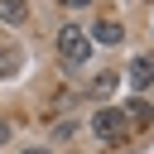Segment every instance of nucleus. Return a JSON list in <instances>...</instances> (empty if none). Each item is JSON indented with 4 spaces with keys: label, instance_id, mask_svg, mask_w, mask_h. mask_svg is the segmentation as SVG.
<instances>
[{
    "label": "nucleus",
    "instance_id": "nucleus-4",
    "mask_svg": "<svg viewBox=\"0 0 154 154\" xmlns=\"http://www.w3.org/2000/svg\"><path fill=\"white\" fill-rule=\"evenodd\" d=\"M91 43L120 48V43H125V24H120V19H111V14H106V19H96V24H91Z\"/></svg>",
    "mask_w": 154,
    "mask_h": 154
},
{
    "label": "nucleus",
    "instance_id": "nucleus-3",
    "mask_svg": "<svg viewBox=\"0 0 154 154\" xmlns=\"http://www.w3.org/2000/svg\"><path fill=\"white\" fill-rule=\"evenodd\" d=\"M125 82H130L135 91L154 87V53H140V58H130V67H125Z\"/></svg>",
    "mask_w": 154,
    "mask_h": 154
},
{
    "label": "nucleus",
    "instance_id": "nucleus-11",
    "mask_svg": "<svg viewBox=\"0 0 154 154\" xmlns=\"http://www.w3.org/2000/svg\"><path fill=\"white\" fill-rule=\"evenodd\" d=\"M19 154H48V149H38V144H29V149H19Z\"/></svg>",
    "mask_w": 154,
    "mask_h": 154
},
{
    "label": "nucleus",
    "instance_id": "nucleus-2",
    "mask_svg": "<svg viewBox=\"0 0 154 154\" xmlns=\"http://www.w3.org/2000/svg\"><path fill=\"white\" fill-rule=\"evenodd\" d=\"M58 58H63V67H82V63L91 58V29L63 24V29H58Z\"/></svg>",
    "mask_w": 154,
    "mask_h": 154
},
{
    "label": "nucleus",
    "instance_id": "nucleus-6",
    "mask_svg": "<svg viewBox=\"0 0 154 154\" xmlns=\"http://www.w3.org/2000/svg\"><path fill=\"white\" fill-rule=\"evenodd\" d=\"M125 116H130V125H149V120H154L149 101H130V106H125Z\"/></svg>",
    "mask_w": 154,
    "mask_h": 154
},
{
    "label": "nucleus",
    "instance_id": "nucleus-9",
    "mask_svg": "<svg viewBox=\"0 0 154 154\" xmlns=\"http://www.w3.org/2000/svg\"><path fill=\"white\" fill-rule=\"evenodd\" d=\"M58 5H63V10H87L91 0H58Z\"/></svg>",
    "mask_w": 154,
    "mask_h": 154
},
{
    "label": "nucleus",
    "instance_id": "nucleus-8",
    "mask_svg": "<svg viewBox=\"0 0 154 154\" xmlns=\"http://www.w3.org/2000/svg\"><path fill=\"white\" fill-rule=\"evenodd\" d=\"M14 67H19V53L14 48H0V77H10Z\"/></svg>",
    "mask_w": 154,
    "mask_h": 154
},
{
    "label": "nucleus",
    "instance_id": "nucleus-5",
    "mask_svg": "<svg viewBox=\"0 0 154 154\" xmlns=\"http://www.w3.org/2000/svg\"><path fill=\"white\" fill-rule=\"evenodd\" d=\"M29 19V0H0V24H24Z\"/></svg>",
    "mask_w": 154,
    "mask_h": 154
},
{
    "label": "nucleus",
    "instance_id": "nucleus-7",
    "mask_svg": "<svg viewBox=\"0 0 154 154\" xmlns=\"http://www.w3.org/2000/svg\"><path fill=\"white\" fill-rule=\"evenodd\" d=\"M116 82H120L116 72H96V82H91V96H111V91H116Z\"/></svg>",
    "mask_w": 154,
    "mask_h": 154
},
{
    "label": "nucleus",
    "instance_id": "nucleus-10",
    "mask_svg": "<svg viewBox=\"0 0 154 154\" xmlns=\"http://www.w3.org/2000/svg\"><path fill=\"white\" fill-rule=\"evenodd\" d=\"M5 140H10V120H0V144H5Z\"/></svg>",
    "mask_w": 154,
    "mask_h": 154
},
{
    "label": "nucleus",
    "instance_id": "nucleus-1",
    "mask_svg": "<svg viewBox=\"0 0 154 154\" xmlns=\"http://www.w3.org/2000/svg\"><path fill=\"white\" fill-rule=\"evenodd\" d=\"M91 135H96L101 144H125V140H130V116H125V106H101V111L91 116Z\"/></svg>",
    "mask_w": 154,
    "mask_h": 154
}]
</instances>
